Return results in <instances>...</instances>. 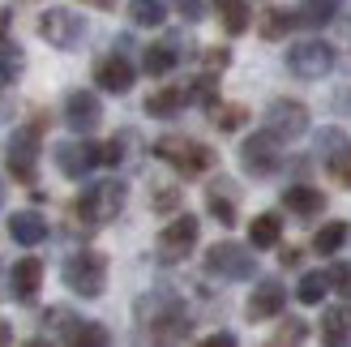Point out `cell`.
I'll return each mask as SVG.
<instances>
[{"mask_svg":"<svg viewBox=\"0 0 351 347\" xmlns=\"http://www.w3.org/2000/svg\"><path fill=\"white\" fill-rule=\"evenodd\" d=\"M64 287L77 291V296H86V300L103 296V291H108V257H103V253H90V249L73 253V257L64 262Z\"/></svg>","mask_w":351,"mask_h":347,"instance_id":"1","label":"cell"},{"mask_svg":"<svg viewBox=\"0 0 351 347\" xmlns=\"http://www.w3.org/2000/svg\"><path fill=\"white\" fill-rule=\"evenodd\" d=\"M154 154H159L167 167L184 171V176H202V171L215 167V150L202 146V142H193V137H176V133L159 137V142H154Z\"/></svg>","mask_w":351,"mask_h":347,"instance_id":"2","label":"cell"},{"mask_svg":"<svg viewBox=\"0 0 351 347\" xmlns=\"http://www.w3.org/2000/svg\"><path fill=\"white\" fill-rule=\"evenodd\" d=\"M120 211H125V184H120V180H99V184H90L77 198V215L90 223V228L112 223Z\"/></svg>","mask_w":351,"mask_h":347,"instance_id":"3","label":"cell"},{"mask_svg":"<svg viewBox=\"0 0 351 347\" xmlns=\"http://www.w3.org/2000/svg\"><path fill=\"white\" fill-rule=\"evenodd\" d=\"M206 270L215 274V279H253V270H257V257L249 245H236V240H219V245H210L206 253Z\"/></svg>","mask_w":351,"mask_h":347,"instance_id":"4","label":"cell"},{"mask_svg":"<svg viewBox=\"0 0 351 347\" xmlns=\"http://www.w3.org/2000/svg\"><path fill=\"white\" fill-rule=\"evenodd\" d=\"M287 69L295 77H304V82H317V77H326L330 69H335V47L322 43V39H304V43H295L287 51Z\"/></svg>","mask_w":351,"mask_h":347,"instance_id":"5","label":"cell"},{"mask_svg":"<svg viewBox=\"0 0 351 347\" xmlns=\"http://www.w3.org/2000/svg\"><path fill=\"white\" fill-rule=\"evenodd\" d=\"M278 163H283V150H278V137H274L270 129L244 137V146H240V167L249 171V176H270V171H278Z\"/></svg>","mask_w":351,"mask_h":347,"instance_id":"6","label":"cell"},{"mask_svg":"<svg viewBox=\"0 0 351 347\" xmlns=\"http://www.w3.org/2000/svg\"><path fill=\"white\" fill-rule=\"evenodd\" d=\"M266 129L278 137V142H295V137L308 133V108L295 99H274L266 108Z\"/></svg>","mask_w":351,"mask_h":347,"instance_id":"7","label":"cell"},{"mask_svg":"<svg viewBox=\"0 0 351 347\" xmlns=\"http://www.w3.org/2000/svg\"><path fill=\"white\" fill-rule=\"evenodd\" d=\"M39 34H43V43L51 47H77L82 43V34H86V17H77L73 9H47L39 17Z\"/></svg>","mask_w":351,"mask_h":347,"instance_id":"8","label":"cell"},{"mask_svg":"<svg viewBox=\"0 0 351 347\" xmlns=\"http://www.w3.org/2000/svg\"><path fill=\"white\" fill-rule=\"evenodd\" d=\"M5 159H9V171H13L17 180L34 184V163H39V125H22V129H17L9 137Z\"/></svg>","mask_w":351,"mask_h":347,"instance_id":"9","label":"cell"},{"mask_svg":"<svg viewBox=\"0 0 351 347\" xmlns=\"http://www.w3.org/2000/svg\"><path fill=\"white\" fill-rule=\"evenodd\" d=\"M197 232H202V223L193 215L171 219L167 228L159 232V257H163V262H184V257L193 253V245H197Z\"/></svg>","mask_w":351,"mask_h":347,"instance_id":"10","label":"cell"},{"mask_svg":"<svg viewBox=\"0 0 351 347\" xmlns=\"http://www.w3.org/2000/svg\"><path fill=\"white\" fill-rule=\"evenodd\" d=\"M146 331H150V339H159V343H180V339L193 335V322H189V313H184L176 300H163V304L150 313Z\"/></svg>","mask_w":351,"mask_h":347,"instance_id":"11","label":"cell"},{"mask_svg":"<svg viewBox=\"0 0 351 347\" xmlns=\"http://www.w3.org/2000/svg\"><path fill=\"white\" fill-rule=\"evenodd\" d=\"M99 120H103V103H99V95H90V91H73L64 99V125L73 129V133H90V129H99Z\"/></svg>","mask_w":351,"mask_h":347,"instance_id":"12","label":"cell"},{"mask_svg":"<svg viewBox=\"0 0 351 347\" xmlns=\"http://www.w3.org/2000/svg\"><path fill=\"white\" fill-rule=\"evenodd\" d=\"M9 287H13V300L17 304H30L43 287V262L39 257H22L13 270H9Z\"/></svg>","mask_w":351,"mask_h":347,"instance_id":"13","label":"cell"},{"mask_svg":"<svg viewBox=\"0 0 351 347\" xmlns=\"http://www.w3.org/2000/svg\"><path fill=\"white\" fill-rule=\"evenodd\" d=\"M95 163H99V146H86V142H60L56 146V167L69 180H82Z\"/></svg>","mask_w":351,"mask_h":347,"instance_id":"14","label":"cell"},{"mask_svg":"<svg viewBox=\"0 0 351 347\" xmlns=\"http://www.w3.org/2000/svg\"><path fill=\"white\" fill-rule=\"evenodd\" d=\"M283 304H287V291H283V283H274V279H266L253 296H249V304H244V313H249L253 322H261V318H278L283 313Z\"/></svg>","mask_w":351,"mask_h":347,"instance_id":"15","label":"cell"},{"mask_svg":"<svg viewBox=\"0 0 351 347\" xmlns=\"http://www.w3.org/2000/svg\"><path fill=\"white\" fill-rule=\"evenodd\" d=\"M95 82L103 86V91H112V95H125L133 86V64L125 56H103L95 64Z\"/></svg>","mask_w":351,"mask_h":347,"instance_id":"16","label":"cell"},{"mask_svg":"<svg viewBox=\"0 0 351 347\" xmlns=\"http://www.w3.org/2000/svg\"><path fill=\"white\" fill-rule=\"evenodd\" d=\"M283 206L300 219H317L326 211V193L313 184H291V189H283Z\"/></svg>","mask_w":351,"mask_h":347,"instance_id":"17","label":"cell"},{"mask_svg":"<svg viewBox=\"0 0 351 347\" xmlns=\"http://www.w3.org/2000/svg\"><path fill=\"white\" fill-rule=\"evenodd\" d=\"M9 236L17 240V245L34 249V245H43V240H47V219L34 215V211H17V215L9 219Z\"/></svg>","mask_w":351,"mask_h":347,"instance_id":"18","label":"cell"},{"mask_svg":"<svg viewBox=\"0 0 351 347\" xmlns=\"http://www.w3.org/2000/svg\"><path fill=\"white\" fill-rule=\"evenodd\" d=\"M322 339L326 343H351V304H330L322 313Z\"/></svg>","mask_w":351,"mask_h":347,"instance_id":"19","label":"cell"},{"mask_svg":"<svg viewBox=\"0 0 351 347\" xmlns=\"http://www.w3.org/2000/svg\"><path fill=\"white\" fill-rule=\"evenodd\" d=\"M189 103V91L184 86H163V91H154L150 99H146V112L150 116H176Z\"/></svg>","mask_w":351,"mask_h":347,"instance_id":"20","label":"cell"},{"mask_svg":"<svg viewBox=\"0 0 351 347\" xmlns=\"http://www.w3.org/2000/svg\"><path fill=\"white\" fill-rule=\"evenodd\" d=\"M278 236H283V223H278V215H257L249 223V245L253 249H274Z\"/></svg>","mask_w":351,"mask_h":347,"instance_id":"21","label":"cell"},{"mask_svg":"<svg viewBox=\"0 0 351 347\" xmlns=\"http://www.w3.org/2000/svg\"><path fill=\"white\" fill-rule=\"evenodd\" d=\"M215 9H219V22H223V30L227 34H244L249 30V5L244 0H215Z\"/></svg>","mask_w":351,"mask_h":347,"instance_id":"22","label":"cell"},{"mask_svg":"<svg viewBox=\"0 0 351 347\" xmlns=\"http://www.w3.org/2000/svg\"><path fill=\"white\" fill-rule=\"evenodd\" d=\"M22 77V47L0 34V86H13Z\"/></svg>","mask_w":351,"mask_h":347,"instance_id":"23","label":"cell"},{"mask_svg":"<svg viewBox=\"0 0 351 347\" xmlns=\"http://www.w3.org/2000/svg\"><path fill=\"white\" fill-rule=\"evenodd\" d=\"M129 17L137 26H163L167 22V5L163 0H129Z\"/></svg>","mask_w":351,"mask_h":347,"instance_id":"24","label":"cell"},{"mask_svg":"<svg viewBox=\"0 0 351 347\" xmlns=\"http://www.w3.org/2000/svg\"><path fill=\"white\" fill-rule=\"evenodd\" d=\"M326 291H330V274L326 270H308L304 279H300V287H295V296H300L304 304H322Z\"/></svg>","mask_w":351,"mask_h":347,"instance_id":"25","label":"cell"},{"mask_svg":"<svg viewBox=\"0 0 351 347\" xmlns=\"http://www.w3.org/2000/svg\"><path fill=\"white\" fill-rule=\"evenodd\" d=\"M227 189H232V184H215L206 193V206H210V215H215L219 223H236V202H232Z\"/></svg>","mask_w":351,"mask_h":347,"instance_id":"26","label":"cell"},{"mask_svg":"<svg viewBox=\"0 0 351 347\" xmlns=\"http://www.w3.org/2000/svg\"><path fill=\"white\" fill-rule=\"evenodd\" d=\"M343 240H347V223L330 219L326 228H317V236H313V249H317V253H339Z\"/></svg>","mask_w":351,"mask_h":347,"instance_id":"27","label":"cell"},{"mask_svg":"<svg viewBox=\"0 0 351 347\" xmlns=\"http://www.w3.org/2000/svg\"><path fill=\"white\" fill-rule=\"evenodd\" d=\"M142 64H146L150 77H163V73H171V69H176V51H171L167 43H154V47H146Z\"/></svg>","mask_w":351,"mask_h":347,"instance_id":"28","label":"cell"},{"mask_svg":"<svg viewBox=\"0 0 351 347\" xmlns=\"http://www.w3.org/2000/svg\"><path fill=\"white\" fill-rule=\"evenodd\" d=\"M210 116H215V129H223V133H236L244 120H249V112H244L240 103H215Z\"/></svg>","mask_w":351,"mask_h":347,"instance_id":"29","label":"cell"},{"mask_svg":"<svg viewBox=\"0 0 351 347\" xmlns=\"http://www.w3.org/2000/svg\"><path fill=\"white\" fill-rule=\"evenodd\" d=\"M291 26H295V13H287V9H266L261 13V34H266V39H283Z\"/></svg>","mask_w":351,"mask_h":347,"instance_id":"30","label":"cell"},{"mask_svg":"<svg viewBox=\"0 0 351 347\" xmlns=\"http://www.w3.org/2000/svg\"><path fill=\"white\" fill-rule=\"evenodd\" d=\"M335 13H339V0H304L300 22H308V26H326V22H335Z\"/></svg>","mask_w":351,"mask_h":347,"instance_id":"31","label":"cell"},{"mask_svg":"<svg viewBox=\"0 0 351 347\" xmlns=\"http://www.w3.org/2000/svg\"><path fill=\"white\" fill-rule=\"evenodd\" d=\"M43 326H51V331H56L60 339H69V343H73V335H77V318L73 313H69V309H47V318H43Z\"/></svg>","mask_w":351,"mask_h":347,"instance_id":"32","label":"cell"},{"mask_svg":"<svg viewBox=\"0 0 351 347\" xmlns=\"http://www.w3.org/2000/svg\"><path fill=\"white\" fill-rule=\"evenodd\" d=\"M304 339H308V326H304L300 318H287V322L274 331V343H278V347H287V343H304Z\"/></svg>","mask_w":351,"mask_h":347,"instance_id":"33","label":"cell"},{"mask_svg":"<svg viewBox=\"0 0 351 347\" xmlns=\"http://www.w3.org/2000/svg\"><path fill=\"white\" fill-rule=\"evenodd\" d=\"M73 343H95V347H103V343H108V331H103L99 322H82L77 335H73Z\"/></svg>","mask_w":351,"mask_h":347,"instance_id":"34","label":"cell"},{"mask_svg":"<svg viewBox=\"0 0 351 347\" xmlns=\"http://www.w3.org/2000/svg\"><path fill=\"white\" fill-rule=\"evenodd\" d=\"M326 159H330V171H335L343 184H351V146H343L339 154H326Z\"/></svg>","mask_w":351,"mask_h":347,"instance_id":"35","label":"cell"},{"mask_svg":"<svg viewBox=\"0 0 351 347\" xmlns=\"http://www.w3.org/2000/svg\"><path fill=\"white\" fill-rule=\"evenodd\" d=\"M176 9H180L184 22H202V17L210 13V0H176Z\"/></svg>","mask_w":351,"mask_h":347,"instance_id":"36","label":"cell"},{"mask_svg":"<svg viewBox=\"0 0 351 347\" xmlns=\"http://www.w3.org/2000/svg\"><path fill=\"white\" fill-rule=\"evenodd\" d=\"M189 99H197V103H206V108H215V77H197V82H193V91H189Z\"/></svg>","mask_w":351,"mask_h":347,"instance_id":"37","label":"cell"},{"mask_svg":"<svg viewBox=\"0 0 351 347\" xmlns=\"http://www.w3.org/2000/svg\"><path fill=\"white\" fill-rule=\"evenodd\" d=\"M120 159H125V142H120V137H112L108 146H99V163H108V167H116Z\"/></svg>","mask_w":351,"mask_h":347,"instance_id":"38","label":"cell"},{"mask_svg":"<svg viewBox=\"0 0 351 347\" xmlns=\"http://www.w3.org/2000/svg\"><path fill=\"white\" fill-rule=\"evenodd\" d=\"M326 274H330V287H339V291L351 296V266H330Z\"/></svg>","mask_w":351,"mask_h":347,"instance_id":"39","label":"cell"},{"mask_svg":"<svg viewBox=\"0 0 351 347\" xmlns=\"http://www.w3.org/2000/svg\"><path fill=\"white\" fill-rule=\"evenodd\" d=\"M154 211H176V206H180V189H163V193H154Z\"/></svg>","mask_w":351,"mask_h":347,"instance_id":"40","label":"cell"},{"mask_svg":"<svg viewBox=\"0 0 351 347\" xmlns=\"http://www.w3.org/2000/svg\"><path fill=\"white\" fill-rule=\"evenodd\" d=\"M343 146H347V142H343V133H339V129H326V133L317 137V150H322V154H330V150H343Z\"/></svg>","mask_w":351,"mask_h":347,"instance_id":"41","label":"cell"},{"mask_svg":"<svg viewBox=\"0 0 351 347\" xmlns=\"http://www.w3.org/2000/svg\"><path fill=\"white\" fill-rule=\"evenodd\" d=\"M227 60H232V56H227L223 47H210V51H206V64H210V69H223Z\"/></svg>","mask_w":351,"mask_h":347,"instance_id":"42","label":"cell"},{"mask_svg":"<svg viewBox=\"0 0 351 347\" xmlns=\"http://www.w3.org/2000/svg\"><path fill=\"white\" fill-rule=\"evenodd\" d=\"M206 347H236V335H210Z\"/></svg>","mask_w":351,"mask_h":347,"instance_id":"43","label":"cell"},{"mask_svg":"<svg viewBox=\"0 0 351 347\" xmlns=\"http://www.w3.org/2000/svg\"><path fill=\"white\" fill-rule=\"evenodd\" d=\"M278 262H283V266H295V262H300V249H283V257H278Z\"/></svg>","mask_w":351,"mask_h":347,"instance_id":"44","label":"cell"},{"mask_svg":"<svg viewBox=\"0 0 351 347\" xmlns=\"http://www.w3.org/2000/svg\"><path fill=\"white\" fill-rule=\"evenodd\" d=\"M9 339H13V331H9V322H0V347H5Z\"/></svg>","mask_w":351,"mask_h":347,"instance_id":"45","label":"cell"},{"mask_svg":"<svg viewBox=\"0 0 351 347\" xmlns=\"http://www.w3.org/2000/svg\"><path fill=\"white\" fill-rule=\"evenodd\" d=\"M86 5H99V9H108V5H112V0H86Z\"/></svg>","mask_w":351,"mask_h":347,"instance_id":"46","label":"cell"},{"mask_svg":"<svg viewBox=\"0 0 351 347\" xmlns=\"http://www.w3.org/2000/svg\"><path fill=\"white\" fill-rule=\"evenodd\" d=\"M5 116H9V103H5V99H0V120H5Z\"/></svg>","mask_w":351,"mask_h":347,"instance_id":"47","label":"cell"},{"mask_svg":"<svg viewBox=\"0 0 351 347\" xmlns=\"http://www.w3.org/2000/svg\"><path fill=\"white\" fill-rule=\"evenodd\" d=\"M0 206H5V189H0Z\"/></svg>","mask_w":351,"mask_h":347,"instance_id":"48","label":"cell"}]
</instances>
